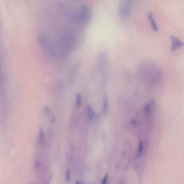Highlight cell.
Here are the masks:
<instances>
[{
    "mask_svg": "<svg viewBox=\"0 0 184 184\" xmlns=\"http://www.w3.org/2000/svg\"><path fill=\"white\" fill-rule=\"evenodd\" d=\"M153 105H154V103H153V100L149 101V102L146 104V106L145 107V112L147 116H150V115H151L152 114V112H153Z\"/></svg>",
    "mask_w": 184,
    "mask_h": 184,
    "instance_id": "obj_8",
    "label": "cell"
},
{
    "mask_svg": "<svg viewBox=\"0 0 184 184\" xmlns=\"http://www.w3.org/2000/svg\"><path fill=\"white\" fill-rule=\"evenodd\" d=\"M132 3V1H129V0H124V1H119L118 12L120 17H124L128 15V14L130 12V10H131Z\"/></svg>",
    "mask_w": 184,
    "mask_h": 184,
    "instance_id": "obj_2",
    "label": "cell"
},
{
    "mask_svg": "<svg viewBox=\"0 0 184 184\" xmlns=\"http://www.w3.org/2000/svg\"><path fill=\"white\" fill-rule=\"evenodd\" d=\"M109 109V100L106 95H104L102 99V112L104 114H106Z\"/></svg>",
    "mask_w": 184,
    "mask_h": 184,
    "instance_id": "obj_7",
    "label": "cell"
},
{
    "mask_svg": "<svg viewBox=\"0 0 184 184\" xmlns=\"http://www.w3.org/2000/svg\"><path fill=\"white\" fill-rule=\"evenodd\" d=\"M86 112H87V116L90 119H93L94 117H95V112L94 111L92 107H91L89 105H87L86 106Z\"/></svg>",
    "mask_w": 184,
    "mask_h": 184,
    "instance_id": "obj_10",
    "label": "cell"
},
{
    "mask_svg": "<svg viewBox=\"0 0 184 184\" xmlns=\"http://www.w3.org/2000/svg\"><path fill=\"white\" fill-rule=\"evenodd\" d=\"M45 135L42 129H40L38 132V136H37V142L39 145L42 146L45 144Z\"/></svg>",
    "mask_w": 184,
    "mask_h": 184,
    "instance_id": "obj_6",
    "label": "cell"
},
{
    "mask_svg": "<svg viewBox=\"0 0 184 184\" xmlns=\"http://www.w3.org/2000/svg\"><path fill=\"white\" fill-rule=\"evenodd\" d=\"M45 115H46V116L48 117L51 120V121H52V120H53V121L54 120V118H53V115L52 112H51V110H50L49 109H48V107L45 108Z\"/></svg>",
    "mask_w": 184,
    "mask_h": 184,
    "instance_id": "obj_12",
    "label": "cell"
},
{
    "mask_svg": "<svg viewBox=\"0 0 184 184\" xmlns=\"http://www.w3.org/2000/svg\"><path fill=\"white\" fill-rule=\"evenodd\" d=\"M70 176H71V174H70V171H69V170H68V171H67V175H66L67 181H69Z\"/></svg>",
    "mask_w": 184,
    "mask_h": 184,
    "instance_id": "obj_14",
    "label": "cell"
},
{
    "mask_svg": "<svg viewBox=\"0 0 184 184\" xmlns=\"http://www.w3.org/2000/svg\"><path fill=\"white\" fill-rule=\"evenodd\" d=\"M91 17V12L89 7L86 5H83L80 9L78 14V19L82 23L86 24L89 22Z\"/></svg>",
    "mask_w": 184,
    "mask_h": 184,
    "instance_id": "obj_3",
    "label": "cell"
},
{
    "mask_svg": "<svg viewBox=\"0 0 184 184\" xmlns=\"http://www.w3.org/2000/svg\"><path fill=\"white\" fill-rule=\"evenodd\" d=\"M107 181H108V173H106L105 176H104V178L102 179V181H101V184H106V183H107Z\"/></svg>",
    "mask_w": 184,
    "mask_h": 184,
    "instance_id": "obj_13",
    "label": "cell"
},
{
    "mask_svg": "<svg viewBox=\"0 0 184 184\" xmlns=\"http://www.w3.org/2000/svg\"><path fill=\"white\" fill-rule=\"evenodd\" d=\"M76 184H80V183H79V182H77V183H76Z\"/></svg>",
    "mask_w": 184,
    "mask_h": 184,
    "instance_id": "obj_15",
    "label": "cell"
},
{
    "mask_svg": "<svg viewBox=\"0 0 184 184\" xmlns=\"http://www.w3.org/2000/svg\"><path fill=\"white\" fill-rule=\"evenodd\" d=\"M147 17H148L149 22H150V25H151V27H152V28H153V30H154V31L158 32V24H157V22H156V20L155 19L153 13H152L151 12H150L148 13V16Z\"/></svg>",
    "mask_w": 184,
    "mask_h": 184,
    "instance_id": "obj_5",
    "label": "cell"
},
{
    "mask_svg": "<svg viewBox=\"0 0 184 184\" xmlns=\"http://www.w3.org/2000/svg\"><path fill=\"white\" fill-rule=\"evenodd\" d=\"M82 104V97L81 94H76V104L77 107H80Z\"/></svg>",
    "mask_w": 184,
    "mask_h": 184,
    "instance_id": "obj_11",
    "label": "cell"
},
{
    "mask_svg": "<svg viewBox=\"0 0 184 184\" xmlns=\"http://www.w3.org/2000/svg\"><path fill=\"white\" fill-rule=\"evenodd\" d=\"M7 81L4 70V58L2 48V30L1 19L0 15V122L2 120L6 111L7 104Z\"/></svg>",
    "mask_w": 184,
    "mask_h": 184,
    "instance_id": "obj_1",
    "label": "cell"
},
{
    "mask_svg": "<svg viewBox=\"0 0 184 184\" xmlns=\"http://www.w3.org/2000/svg\"><path fill=\"white\" fill-rule=\"evenodd\" d=\"M144 150V143L142 141H140L139 142V145H138L137 147V153H136V158H140L141 156H142V153H143Z\"/></svg>",
    "mask_w": 184,
    "mask_h": 184,
    "instance_id": "obj_9",
    "label": "cell"
},
{
    "mask_svg": "<svg viewBox=\"0 0 184 184\" xmlns=\"http://www.w3.org/2000/svg\"><path fill=\"white\" fill-rule=\"evenodd\" d=\"M170 38H171V49L172 51H176V50L181 48V47L183 45V42H182V41L179 38L176 37V36L171 35V37H170Z\"/></svg>",
    "mask_w": 184,
    "mask_h": 184,
    "instance_id": "obj_4",
    "label": "cell"
}]
</instances>
